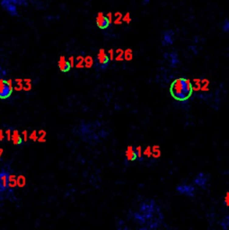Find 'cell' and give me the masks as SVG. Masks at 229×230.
Returning a JSON list of instances; mask_svg holds the SVG:
<instances>
[{
  "instance_id": "5bb4252c",
  "label": "cell",
  "mask_w": 229,
  "mask_h": 230,
  "mask_svg": "<svg viewBox=\"0 0 229 230\" xmlns=\"http://www.w3.org/2000/svg\"><path fill=\"white\" fill-rule=\"evenodd\" d=\"M115 16V20H114V23L115 24H121L122 23V15L120 12H116L114 14Z\"/></svg>"
},
{
  "instance_id": "52a82bcc",
  "label": "cell",
  "mask_w": 229,
  "mask_h": 230,
  "mask_svg": "<svg viewBox=\"0 0 229 230\" xmlns=\"http://www.w3.org/2000/svg\"><path fill=\"white\" fill-rule=\"evenodd\" d=\"M209 183V175H207L205 172H199L193 180L194 185L200 187L201 189H206Z\"/></svg>"
},
{
  "instance_id": "8fae6325",
  "label": "cell",
  "mask_w": 229,
  "mask_h": 230,
  "mask_svg": "<svg viewBox=\"0 0 229 230\" xmlns=\"http://www.w3.org/2000/svg\"><path fill=\"white\" fill-rule=\"evenodd\" d=\"M173 40H174V33L172 31H167L163 34L162 44L163 46H170L173 43Z\"/></svg>"
},
{
  "instance_id": "3957f363",
  "label": "cell",
  "mask_w": 229,
  "mask_h": 230,
  "mask_svg": "<svg viewBox=\"0 0 229 230\" xmlns=\"http://www.w3.org/2000/svg\"><path fill=\"white\" fill-rule=\"evenodd\" d=\"M176 192L182 195H186L188 197H194L196 193V187L191 183H180L175 187Z\"/></svg>"
},
{
  "instance_id": "44dd1931",
  "label": "cell",
  "mask_w": 229,
  "mask_h": 230,
  "mask_svg": "<svg viewBox=\"0 0 229 230\" xmlns=\"http://www.w3.org/2000/svg\"><path fill=\"white\" fill-rule=\"evenodd\" d=\"M222 29L225 33H229V21L228 20H226L223 23V26H222Z\"/></svg>"
},
{
  "instance_id": "4fadbf2b",
  "label": "cell",
  "mask_w": 229,
  "mask_h": 230,
  "mask_svg": "<svg viewBox=\"0 0 229 230\" xmlns=\"http://www.w3.org/2000/svg\"><path fill=\"white\" fill-rule=\"evenodd\" d=\"M219 226L224 230L229 229V214L225 216L220 221H219Z\"/></svg>"
},
{
  "instance_id": "4316f807",
  "label": "cell",
  "mask_w": 229,
  "mask_h": 230,
  "mask_svg": "<svg viewBox=\"0 0 229 230\" xmlns=\"http://www.w3.org/2000/svg\"><path fill=\"white\" fill-rule=\"evenodd\" d=\"M3 138H4L3 131H0V140H2V139H3Z\"/></svg>"
},
{
  "instance_id": "6da1fadb",
  "label": "cell",
  "mask_w": 229,
  "mask_h": 230,
  "mask_svg": "<svg viewBox=\"0 0 229 230\" xmlns=\"http://www.w3.org/2000/svg\"><path fill=\"white\" fill-rule=\"evenodd\" d=\"M170 94L178 102H186L192 95V85L186 77L175 78L170 85Z\"/></svg>"
},
{
  "instance_id": "e0dca14e",
  "label": "cell",
  "mask_w": 229,
  "mask_h": 230,
  "mask_svg": "<svg viewBox=\"0 0 229 230\" xmlns=\"http://www.w3.org/2000/svg\"><path fill=\"white\" fill-rule=\"evenodd\" d=\"M76 68H82L83 67V64H85V58L81 56L76 58Z\"/></svg>"
},
{
  "instance_id": "7a4b0ae2",
  "label": "cell",
  "mask_w": 229,
  "mask_h": 230,
  "mask_svg": "<svg viewBox=\"0 0 229 230\" xmlns=\"http://www.w3.org/2000/svg\"><path fill=\"white\" fill-rule=\"evenodd\" d=\"M14 86L10 80L0 79V99L5 100L9 98L13 94Z\"/></svg>"
},
{
  "instance_id": "9c48e42d",
  "label": "cell",
  "mask_w": 229,
  "mask_h": 230,
  "mask_svg": "<svg viewBox=\"0 0 229 230\" xmlns=\"http://www.w3.org/2000/svg\"><path fill=\"white\" fill-rule=\"evenodd\" d=\"M9 179L10 175L7 172H0V192H5L10 186H9Z\"/></svg>"
},
{
  "instance_id": "603a6c76",
  "label": "cell",
  "mask_w": 229,
  "mask_h": 230,
  "mask_svg": "<svg viewBox=\"0 0 229 230\" xmlns=\"http://www.w3.org/2000/svg\"><path fill=\"white\" fill-rule=\"evenodd\" d=\"M30 138L33 139V141H36V140H37V132H36V131H33L32 134L30 135Z\"/></svg>"
},
{
  "instance_id": "d6986e66",
  "label": "cell",
  "mask_w": 229,
  "mask_h": 230,
  "mask_svg": "<svg viewBox=\"0 0 229 230\" xmlns=\"http://www.w3.org/2000/svg\"><path fill=\"white\" fill-rule=\"evenodd\" d=\"M122 21L125 22L126 23H130L131 22V16H130V14L129 12L125 14V16H124L123 18H122Z\"/></svg>"
},
{
  "instance_id": "7402d4cb",
  "label": "cell",
  "mask_w": 229,
  "mask_h": 230,
  "mask_svg": "<svg viewBox=\"0 0 229 230\" xmlns=\"http://www.w3.org/2000/svg\"><path fill=\"white\" fill-rule=\"evenodd\" d=\"M223 203H224V205H225L226 207L229 208V192H227L226 193V196H225V198H224Z\"/></svg>"
},
{
  "instance_id": "cb8c5ba5",
  "label": "cell",
  "mask_w": 229,
  "mask_h": 230,
  "mask_svg": "<svg viewBox=\"0 0 229 230\" xmlns=\"http://www.w3.org/2000/svg\"><path fill=\"white\" fill-rule=\"evenodd\" d=\"M108 56L110 58V59L112 60V59H113L114 58V51H113V50H110L109 51H108Z\"/></svg>"
},
{
  "instance_id": "30bf717a",
  "label": "cell",
  "mask_w": 229,
  "mask_h": 230,
  "mask_svg": "<svg viewBox=\"0 0 229 230\" xmlns=\"http://www.w3.org/2000/svg\"><path fill=\"white\" fill-rule=\"evenodd\" d=\"M57 66H58V68L60 69V71H62L63 73L69 72L72 68V65L69 62V60L67 59L64 56H61L59 58L58 62H57Z\"/></svg>"
},
{
  "instance_id": "9a60e30c",
  "label": "cell",
  "mask_w": 229,
  "mask_h": 230,
  "mask_svg": "<svg viewBox=\"0 0 229 230\" xmlns=\"http://www.w3.org/2000/svg\"><path fill=\"white\" fill-rule=\"evenodd\" d=\"M93 64H94V60H93L92 57L87 56L86 58H85V65L86 68H91L93 66Z\"/></svg>"
},
{
  "instance_id": "2e32d148",
  "label": "cell",
  "mask_w": 229,
  "mask_h": 230,
  "mask_svg": "<svg viewBox=\"0 0 229 230\" xmlns=\"http://www.w3.org/2000/svg\"><path fill=\"white\" fill-rule=\"evenodd\" d=\"M124 58V51L120 49L116 51V59L117 60H122Z\"/></svg>"
},
{
  "instance_id": "ffe728a7",
  "label": "cell",
  "mask_w": 229,
  "mask_h": 230,
  "mask_svg": "<svg viewBox=\"0 0 229 230\" xmlns=\"http://www.w3.org/2000/svg\"><path fill=\"white\" fill-rule=\"evenodd\" d=\"M17 184L19 185L20 187H23L25 184V178L23 176L21 175V176H19L17 178Z\"/></svg>"
},
{
  "instance_id": "d4e9b609",
  "label": "cell",
  "mask_w": 229,
  "mask_h": 230,
  "mask_svg": "<svg viewBox=\"0 0 229 230\" xmlns=\"http://www.w3.org/2000/svg\"><path fill=\"white\" fill-rule=\"evenodd\" d=\"M106 16H107V18H108L110 23L113 22V14H112V13H108V14L106 15Z\"/></svg>"
},
{
  "instance_id": "8992f818",
  "label": "cell",
  "mask_w": 229,
  "mask_h": 230,
  "mask_svg": "<svg viewBox=\"0 0 229 230\" xmlns=\"http://www.w3.org/2000/svg\"><path fill=\"white\" fill-rule=\"evenodd\" d=\"M164 57L166 59L169 67L172 68H176L181 65V60L179 58V55L175 51L165 53L164 55Z\"/></svg>"
},
{
  "instance_id": "484cf974",
  "label": "cell",
  "mask_w": 229,
  "mask_h": 230,
  "mask_svg": "<svg viewBox=\"0 0 229 230\" xmlns=\"http://www.w3.org/2000/svg\"><path fill=\"white\" fill-rule=\"evenodd\" d=\"M22 136H23V138H24V141H26V140H27V131H23Z\"/></svg>"
},
{
  "instance_id": "ba28073f",
  "label": "cell",
  "mask_w": 229,
  "mask_h": 230,
  "mask_svg": "<svg viewBox=\"0 0 229 230\" xmlns=\"http://www.w3.org/2000/svg\"><path fill=\"white\" fill-rule=\"evenodd\" d=\"M110 23H111L109 22L107 16H104L102 12H99V13H98V15H97V16H96V25H97L100 29H102V30H103V29L108 28L109 25H110Z\"/></svg>"
},
{
  "instance_id": "5b68a950",
  "label": "cell",
  "mask_w": 229,
  "mask_h": 230,
  "mask_svg": "<svg viewBox=\"0 0 229 230\" xmlns=\"http://www.w3.org/2000/svg\"><path fill=\"white\" fill-rule=\"evenodd\" d=\"M110 62V58L104 50L101 49L97 55V66L101 69H105Z\"/></svg>"
},
{
  "instance_id": "7c38bea8",
  "label": "cell",
  "mask_w": 229,
  "mask_h": 230,
  "mask_svg": "<svg viewBox=\"0 0 229 230\" xmlns=\"http://www.w3.org/2000/svg\"><path fill=\"white\" fill-rule=\"evenodd\" d=\"M11 139L13 141V143L15 145H21L23 142V136L20 135V133L18 132V131H14L13 133H12V137H11Z\"/></svg>"
},
{
  "instance_id": "277c9868",
  "label": "cell",
  "mask_w": 229,
  "mask_h": 230,
  "mask_svg": "<svg viewBox=\"0 0 229 230\" xmlns=\"http://www.w3.org/2000/svg\"><path fill=\"white\" fill-rule=\"evenodd\" d=\"M126 157L129 161H131V162L135 160H142L140 147H137V148H134L132 146L128 147L126 150Z\"/></svg>"
},
{
  "instance_id": "ac0fdd59",
  "label": "cell",
  "mask_w": 229,
  "mask_h": 230,
  "mask_svg": "<svg viewBox=\"0 0 229 230\" xmlns=\"http://www.w3.org/2000/svg\"><path fill=\"white\" fill-rule=\"evenodd\" d=\"M124 58L127 60H130L132 58V51L130 49H128L127 51H125L124 52Z\"/></svg>"
}]
</instances>
